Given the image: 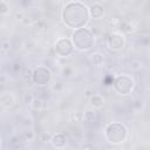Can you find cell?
I'll list each match as a JSON object with an SVG mask.
<instances>
[{
  "mask_svg": "<svg viewBox=\"0 0 150 150\" xmlns=\"http://www.w3.org/2000/svg\"><path fill=\"white\" fill-rule=\"evenodd\" d=\"M88 6L81 1H68L61 9V20L63 25L70 29H80L89 22Z\"/></svg>",
  "mask_w": 150,
  "mask_h": 150,
  "instance_id": "obj_1",
  "label": "cell"
},
{
  "mask_svg": "<svg viewBox=\"0 0 150 150\" xmlns=\"http://www.w3.org/2000/svg\"><path fill=\"white\" fill-rule=\"evenodd\" d=\"M70 40L73 42L74 48L80 52H88L95 45V35L93 30L87 27L74 30Z\"/></svg>",
  "mask_w": 150,
  "mask_h": 150,
  "instance_id": "obj_2",
  "label": "cell"
},
{
  "mask_svg": "<svg viewBox=\"0 0 150 150\" xmlns=\"http://www.w3.org/2000/svg\"><path fill=\"white\" fill-rule=\"evenodd\" d=\"M104 137L109 144L112 145L122 144L128 137V129L121 122L108 123L104 128Z\"/></svg>",
  "mask_w": 150,
  "mask_h": 150,
  "instance_id": "obj_3",
  "label": "cell"
},
{
  "mask_svg": "<svg viewBox=\"0 0 150 150\" xmlns=\"http://www.w3.org/2000/svg\"><path fill=\"white\" fill-rule=\"evenodd\" d=\"M112 88L120 95H129L135 88V81L131 76L122 74L115 77L112 81Z\"/></svg>",
  "mask_w": 150,
  "mask_h": 150,
  "instance_id": "obj_4",
  "label": "cell"
},
{
  "mask_svg": "<svg viewBox=\"0 0 150 150\" xmlns=\"http://www.w3.org/2000/svg\"><path fill=\"white\" fill-rule=\"evenodd\" d=\"M52 81V71L48 67L39 66L33 69L32 82L38 87H46Z\"/></svg>",
  "mask_w": 150,
  "mask_h": 150,
  "instance_id": "obj_5",
  "label": "cell"
},
{
  "mask_svg": "<svg viewBox=\"0 0 150 150\" xmlns=\"http://www.w3.org/2000/svg\"><path fill=\"white\" fill-rule=\"evenodd\" d=\"M75 48L73 46V42L69 38H60L56 40L54 45V53L59 57H68L74 53Z\"/></svg>",
  "mask_w": 150,
  "mask_h": 150,
  "instance_id": "obj_6",
  "label": "cell"
},
{
  "mask_svg": "<svg viewBox=\"0 0 150 150\" xmlns=\"http://www.w3.org/2000/svg\"><path fill=\"white\" fill-rule=\"evenodd\" d=\"M107 47L112 52H120L125 47V38L122 33L112 32L107 36Z\"/></svg>",
  "mask_w": 150,
  "mask_h": 150,
  "instance_id": "obj_7",
  "label": "cell"
},
{
  "mask_svg": "<svg viewBox=\"0 0 150 150\" xmlns=\"http://www.w3.org/2000/svg\"><path fill=\"white\" fill-rule=\"evenodd\" d=\"M89 16L91 19H101L104 15V7L100 2H94L88 7Z\"/></svg>",
  "mask_w": 150,
  "mask_h": 150,
  "instance_id": "obj_8",
  "label": "cell"
},
{
  "mask_svg": "<svg viewBox=\"0 0 150 150\" xmlns=\"http://www.w3.org/2000/svg\"><path fill=\"white\" fill-rule=\"evenodd\" d=\"M50 143L55 149H63L67 144V138L62 132H56V134L52 135Z\"/></svg>",
  "mask_w": 150,
  "mask_h": 150,
  "instance_id": "obj_9",
  "label": "cell"
},
{
  "mask_svg": "<svg viewBox=\"0 0 150 150\" xmlns=\"http://www.w3.org/2000/svg\"><path fill=\"white\" fill-rule=\"evenodd\" d=\"M89 60H90V62H91L93 66L100 67V66H102L103 62H104V56H103V54H101L100 52H95V53H93V54L89 56Z\"/></svg>",
  "mask_w": 150,
  "mask_h": 150,
  "instance_id": "obj_10",
  "label": "cell"
},
{
  "mask_svg": "<svg viewBox=\"0 0 150 150\" xmlns=\"http://www.w3.org/2000/svg\"><path fill=\"white\" fill-rule=\"evenodd\" d=\"M83 120H84V122L88 123V124L95 123L96 120H97V114H96V111H95V110H91V109L86 110L84 114H83Z\"/></svg>",
  "mask_w": 150,
  "mask_h": 150,
  "instance_id": "obj_11",
  "label": "cell"
},
{
  "mask_svg": "<svg viewBox=\"0 0 150 150\" xmlns=\"http://www.w3.org/2000/svg\"><path fill=\"white\" fill-rule=\"evenodd\" d=\"M0 103H1L4 107H7V108L12 107L13 103H14V97H13V95H12V94H8V93L2 94V95L0 96Z\"/></svg>",
  "mask_w": 150,
  "mask_h": 150,
  "instance_id": "obj_12",
  "label": "cell"
},
{
  "mask_svg": "<svg viewBox=\"0 0 150 150\" xmlns=\"http://www.w3.org/2000/svg\"><path fill=\"white\" fill-rule=\"evenodd\" d=\"M103 103H104V101H103V98H102V96H101V95L93 94V95L90 96V104H91L94 108L100 109V108H102V107H103Z\"/></svg>",
  "mask_w": 150,
  "mask_h": 150,
  "instance_id": "obj_13",
  "label": "cell"
},
{
  "mask_svg": "<svg viewBox=\"0 0 150 150\" xmlns=\"http://www.w3.org/2000/svg\"><path fill=\"white\" fill-rule=\"evenodd\" d=\"M23 142H25V139H23L22 135H15V136H13V137L9 139V145H11L12 148L16 149V148L21 146V144H22Z\"/></svg>",
  "mask_w": 150,
  "mask_h": 150,
  "instance_id": "obj_14",
  "label": "cell"
},
{
  "mask_svg": "<svg viewBox=\"0 0 150 150\" xmlns=\"http://www.w3.org/2000/svg\"><path fill=\"white\" fill-rule=\"evenodd\" d=\"M30 107H32L34 110L40 111V110H42V109H43L45 103H43V101H42L40 97H34V98H33V101H32V103H30Z\"/></svg>",
  "mask_w": 150,
  "mask_h": 150,
  "instance_id": "obj_15",
  "label": "cell"
},
{
  "mask_svg": "<svg viewBox=\"0 0 150 150\" xmlns=\"http://www.w3.org/2000/svg\"><path fill=\"white\" fill-rule=\"evenodd\" d=\"M143 62L141 61V60H138V59H132L130 62H129V68H131V69H134V70H138V69H141V68H143Z\"/></svg>",
  "mask_w": 150,
  "mask_h": 150,
  "instance_id": "obj_16",
  "label": "cell"
},
{
  "mask_svg": "<svg viewBox=\"0 0 150 150\" xmlns=\"http://www.w3.org/2000/svg\"><path fill=\"white\" fill-rule=\"evenodd\" d=\"M21 135H22V137H23V139H25V141L32 142V141H34V139H35V134H34V131H33V130H30V129L25 130Z\"/></svg>",
  "mask_w": 150,
  "mask_h": 150,
  "instance_id": "obj_17",
  "label": "cell"
},
{
  "mask_svg": "<svg viewBox=\"0 0 150 150\" xmlns=\"http://www.w3.org/2000/svg\"><path fill=\"white\" fill-rule=\"evenodd\" d=\"M32 74H33V70L30 68H25L22 70V73H21L22 79L25 81H32Z\"/></svg>",
  "mask_w": 150,
  "mask_h": 150,
  "instance_id": "obj_18",
  "label": "cell"
},
{
  "mask_svg": "<svg viewBox=\"0 0 150 150\" xmlns=\"http://www.w3.org/2000/svg\"><path fill=\"white\" fill-rule=\"evenodd\" d=\"M11 70H12L13 74H20L21 70H22V66H21V63L18 62V61H16V62H13L12 66H11Z\"/></svg>",
  "mask_w": 150,
  "mask_h": 150,
  "instance_id": "obj_19",
  "label": "cell"
},
{
  "mask_svg": "<svg viewBox=\"0 0 150 150\" xmlns=\"http://www.w3.org/2000/svg\"><path fill=\"white\" fill-rule=\"evenodd\" d=\"M0 49H1L2 52H5V53H8V52L11 50V42H9L8 40L1 41V43H0Z\"/></svg>",
  "mask_w": 150,
  "mask_h": 150,
  "instance_id": "obj_20",
  "label": "cell"
},
{
  "mask_svg": "<svg viewBox=\"0 0 150 150\" xmlns=\"http://www.w3.org/2000/svg\"><path fill=\"white\" fill-rule=\"evenodd\" d=\"M9 11V5L6 1H0V14H6Z\"/></svg>",
  "mask_w": 150,
  "mask_h": 150,
  "instance_id": "obj_21",
  "label": "cell"
},
{
  "mask_svg": "<svg viewBox=\"0 0 150 150\" xmlns=\"http://www.w3.org/2000/svg\"><path fill=\"white\" fill-rule=\"evenodd\" d=\"M35 96L33 95V94H30V93H27V94H25L23 95V103H26V104H29L30 105V103H32V101H33V98H34Z\"/></svg>",
  "mask_w": 150,
  "mask_h": 150,
  "instance_id": "obj_22",
  "label": "cell"
},
{
  "mask_svg": "<svg viewBox=\"0 0 150 150\" xmlns=\"http://www.w3.org/2000/svg\"><path fill=\"white\" fill-rule=\"evenodd\" d=\"M71 73H73V69H71L70 67L66 66V67L62 68V75H63L64 77H69V76L71 75Z\"/></svg>",
  "mask_w": 150,
  "mask_h": 150,
  "instance_id": "obj_23",
  "label": "cell"
},
{
  "mask_svg": "<svg viewBox=\"0 0 150 150\" xmlns=\"http://www.w3.org/2000/svg\"><path fill=\"white\" fill-rule=\"evenodd\" d=\"M21 22H22V25H25V26H29V25H32V22H33V19L28 15H25L23 16V19L21 20Z\"/></svg>",
  "mask_w": 150,
  "mask_h": 150,
  "instance_id": "obj_24",
  "label": "cell"
},
{
  "mask_svg": "<svg viewBox=\"0 0 150 150\" xmlns=\"http://www.w3.org/2000/svg\"><path fill=\"white\" fill-rule=\"evenodd\" d=\"M50 138H52L50 134H48V132H42L41 134V141L42 142H50Z\"/></svg>",
  "mask_w": 150,
  "mask_h": 150,
  "instance_id": "obj_25",
  "label": "cell"
},
{
  "mask_svg": "<svg viewBox=\"0 0 150 150\" xmlns=\"http://www.w3.org/2000/svg\"><path fill=\"white\" fill-rule=\"evenodd\" d=\"M23 16H25V14H23L22 12H19V13H16V14H15V18H16L18 20H20V21L23 19Z\"/></svg>",
  "mask_w": 150,
  "mask_h": 150,
  "instance_id": "obj_26",
  "label": "cell"
},
{
  "mask_svg": "<svg viewBox=\"0 0 150 150\" xmlns=\"http://www.w3.org/2000/svg\"><path fill=\"white\" fill-rule=\"evenodd\" d=\"M86 96H91V94H90V90H87V91H86Z\"/></svg>",
  "mask_w": 150,
  "mask_h": 150,
  "instance_id": "obj_27",
  "label": "cell"
},
{
  "mask_svg": "<svg viewBox=\"0 0 150 150\" xmlns=\"http://www.w3.org/2000/svg\"><path fill=\"white\" fill-rule=\"evenodd\" d=\"M0 150H1V138H0Z\"/></svg>",
  "mask_w": 150,
  "mask_h": 150,
  "instance_id": "obj_28",
  "label": "cell"
}]
</instances>
